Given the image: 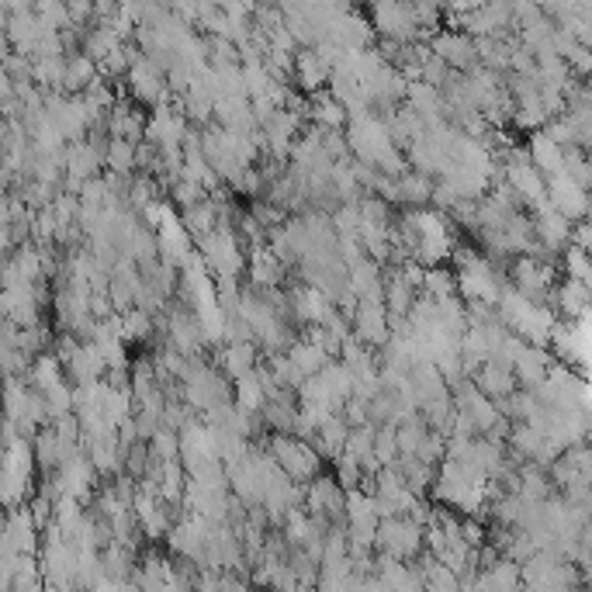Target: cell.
Returning a JSON list of instances; mask_svg holds the SVG:
<instances>
[{
  "label": "cell",
  "instance_id": "44dd1931",
  "mask_svg": "<svg viewBox=\"0 0 592 592\" xmlns=\"http://www.w3.org/2000/svg\"><path fill=\"white\" fill-rule=\"evenodd\" d=\"M232 402H236L239 409H246V412H264L267 388H264V381H260L257 371H250L246 378L232 381Z\"/></svg>",
  "mask_w": 592,
  "mask_h": 592
},
{
  "label": "cell",
  "instance_id": "5bb4252c",
  "mask_svg": "<svg viewBox=\"0 0 592 592\" xmlns=\"http://www.w3.org/2000/svg\"><path fill=\"white\" fill-rule=\"evenodd\" d=\"M527 153H530V160H534V167L541 170L544 177H554V174H561V170H565V146H561L558 139L547 136L544 129L530 132V139H527Z\"/></svg>",
  "mask_w": 592,
  "mask_h": 592
},
{
  "label": "cell",
  "instance_id": "cb8c5ba5",
  "mask_svg": "<svg viewBox=\"0 0 592 592\" xmlns=\"http://www.w3.org/2000/svg\"><path fill=\"white\" fill-rule=\"evenodd\" d=\"M149 451H153L156 461H177L181 457V430L174 426H160L149 440Z\"/></svg>",
  "mask_w": 592,
  "mask_h": 592
},
{
  "label": "cell",
  "instance_id": "2e32d148",
  "mask_svg": "<svg viewBox=\"0 0 592 592\" xmlns=\"http://www.w3.org/2000/svg\"><path fill=\"white\" fill-rule=\"evenodd\" d=\"M219 367L229 381L246 378L250 371H257V340H229L219 350Z\"/></svg>",
  "mask_w": 592,
  "mask_h": 592
},
{
  "label": "cell",
  "instance_id": "f1b7e54d",
  "mask_svg": "<svg viewBox=\"0 0 592 592\" xmlns=\"http://www.w3.org/2000/svg\"><path fill=\"white\" fill-rule=\"evenodd\" d=\"M589 284H592V281H589Z\"/></svg>",
  "mask_w": 592,
  "mask_h": 592
},
{
  "label": "cell",
  "instance_id": "603a6c76",
  "mask_svg": "<svg viewBox=\"0 0 592 592\" xmlns=\"http://www.w3.org/2000/svg\"><path fill=\"white\" fill-rule=\"evenodd\" d=\"M104 167L115 170V174H136V167H139V142L111 136L108 153H104Z\"/></svg>",
  "mask_w": 592,
  "mask_h": 592
},
{
  "label": "cell",
  "instance_id": "e0dca14e",
  "mask_svg": "<svg viewBox=\"0 0 592 592\" xmlns=\"http://www.w3.org/2000/svg\"><path fill=\"white\" fill-rule=\"evenodd\" d=\"M350 430H354V426H350V419L343 416V412H333V416H326L319 423V430H316V437H312V444L319 447L322 457L336 461V457L343 454V447H347Z\"/></svg>",
  "mask_w": 592,
  "mask_h": 592
},
{
  "label": "cell",
  "instance_id": "52a82bcc",
  "mask_svg": "<svg viewBox=\"0 0 592 592\" xmlns=\"http://www.w3.org/2000/svg\"><path fill=\"white\" fill-rule=\"evenodd\" d=\"M350 326H354L357 340L374 350H381L388 340H392V316H388L385 302H371V298H364V302L357 305L354 316H350Z\"/></svg>",
  "mask_w": 592,
  "mask_h": 592
},
{
  "label": "cell",
  "instance_id": "9c48e42d",
  "mask_svg": "<svg viewBox=\"0 0 592 592\" xmlns=\"http://www.w3.org/2000/svg\"><path fill=\"white\" fill-rule=\"evenodd\" d=\"M547 305L568 322H589L592 319V284L582 281V277L565 274V281L554 288V295Z\"/></svg>",
  "mask_w": 592,
  "mask_h": 592
},
{
  "label": "cell",
  "instance_id": "ba28073f",
  "mask_svg": "<svg viewBox=\"0 0 592 592\" xmlns=\"http://www.w3.org/2000/svg\"><path fill=\"white\" fill-rule=\"evenodd\" d=\"M534 232H537V253H565V246L575 236V222L565 219L554 205L534 208Z\"/></svg>",
  "mask_w": 592,
  "mask_h": 592
},
{
  "label": "cell",
  "instance_id": "d4e9b609",
  "mask_svg": "<svg viewBox=\"0 0 592 592\" xmlns=\"http://www.w3.org/2000/svg\"><path fill=\"white\" fill-rule=\"evenodd\" d=\"M423 291L430 298H447V295H457V271H444V267H426V277H423Z\"/></svg>",
  "mask_w": 592,
  "mask_h": 592
},
{
  "label": "cell",
  "instance_id": "ac0fdd59",
  "mask_svg": "<svg viewBox=\"0 0 592 592\" xmlns=\"http://www.w3.org/2000/svg\"><path fill=\"white\" fill-rule=\"evenodd\" d=\"M551 357H547V350L544 347H537V343H523V350L516 354V361H513V371H516V378H520V385L523 388H537L541 381L551 374Z\"/></svg>",
  "mask_w": 592,
  "mask_h": 592
},
{
  "label": "cell",
  "instance_id": "7a4b0ae2",
  "mask_svg": "<svg viewBox=\"0 0 592 592\" xmlns=\"http://www.w3.org/2000/svg\"><path fill=\"white\" fill-rule=\"evenodd\" d=\"M509 288H516L520 295H527L530 302H551L554 288H558V271H554V264L547 260V253H520V257L513 260V267H509Z\"/></svg>",
  "mask_w": 592,
  "mask_h": 592
},
{
  "label": "cell",
  "instance_id": "6da1fadb",
  "mask_svg": "<svg viewBox=\"0 0 592 592\" xmlns=\"http://www.w3.org/2000/svg\"><path fill=\"white\" fill-rule=\"evenodd\" d=\"M267 451L277 457V464H281L295 482L309 485L312 478L322 475V461H326V457L319 454V447L312 444V440L298 437V433H271V437H267Z\"/></svg>",
  "mask_w": 592,
  "mask_h": 592
},
{
  "label": "cell",
  "instance_id": "277c9868",
  "mask_svg": "<svg viewBox=\"0 0 592 592\" xmlns=\"http://www.w3.org/2000/svg\"><path fill=\"white\" fill-rule=\"evenodd\" d=\"M347 496L350 489L333 475H316L309 485H305V509H309L316 520L326 523H340L347 520Z\"/></svg>",
  "mask_w": 592,
  "mask_h": 592
},
{
  "label": "cell",
  "instance_id": "8992f818",
  "mask_svg": "<svg viewBox=\"0 0 592 592\" xmlns=\"http://www.w3.org/2000/svg\"><path fill=\"white\" fill-rule=\"evenodd\" d=\"M589 194H592L589 187H582L572 174H565V170L547 177V205H554L572 222H582L589 215Z\"/></svg>",
  "mask_w": 592,
  "mask_h": 592
},
{
  "label": "cell",
  "instance_id": "4316f807",
  "mask_svg": "<svg viewBox=\"0 0 592 592\" xmlns=\"http://www.w3.org/2000/svg\"><path fill=\"white\" fill-rule=\"evenodd\" d=\"M565 274L582 277V281H592V253L582 250L579 243H568L565 246Z\"/></svg>",
  "mask_w": 592,
  "mask_h": 592
},
{
  "label": "cell",
  "instance_id": "5b68a950",
  "mask_svg": "<svg viewBox=\"0 0 592 592\" xmlns=\"http://www.w3.org/2000/svg\"><path fill=\"white\" fill-rule=\"evenodd\" d=\"M371 21H374V32H378L381 39L416 42V35H423L416 25V18H412L409 0H374Z\"/></svg>",
  "mask_w": 592,
  "mask_h": 592
},
{
  "label": "cell",
  "instance_id": "8fae6325",
  "mask_svg": "<svg viewBox=\"0 0 592 592\" xmlns=\"http://www.w3.org/2000/svg\"><path fill=\"white\" fill-rule=\"evenodd\" d=\"M284 260L274 253L271 243H260V246H250V257H246V271H250V288H277V284L284 281Z\"/></svg>",
  "mask_w": 592,
  "mask_h": 592
},
{
  "label": "cell",
  "instance_id": "7402d4cb",
  "mask_svg": "<svg viewBox=\"0 0 592 592\" xmlns=\"http://www.w3.org/2000/svg\"><path fill=\"white\" fill-rule=\"evenodd\" d=\"M156 329H160V322H156V316L149 309H142V305H136V309L122 312V340L125 343H146L156 336Z\"/></svg>",
  "mask_w": 592,
  "mask_h": 592
},
{
  "label": "cell",
  "instance_id": "484cf974",
  "mask_svg": "<svg viewBox=\"0 0 592 592\" xmlns=\"http://www.w3.org/2000/svg\"><path fill=\"white\" fill-rule=\"evenodd\" d=\"M208 194H212V191H208L201 181H191V177H181V181L170 187V201H174V205H181V208L198 205V201H205Z\"/></svg>",
  "mask_w": 592,
  "mask_h": 592
},
{
  "label": "cell",
  "instance_id": "ffe728a7",
  "mask_svg": "<svg viewBox=\"0 0 592 592\" xmlns=\"http://www.w3.org/2000/svg\"><path fill=\"white\" fill-rule=\"evenodd\" d=\"M523 586V565L502 554L496 565H485L482 575H475V589H520Z\"/></svg>",
  "mask_w": 592,
  "mask_h": 592
},
{
  "label": "cell",
  "instance_id": "83f0119b",
  "mask_svg": "<svg viewBox=\"0 0 592 592\" xmlns=\"http://www.w3.org/2000/svg\"><path fill=\"white\" fill-rule=\"evenodd\" d=\"M586 219H592V194H589V215H586Z\"/></svg>",
  "mask_w": 592,
  "mask_h": 592
},
{
  "label": "cell",
  "instance_id": "30bf717a",
  "mask_svg": "<svg viewBox=\"0 0 592 592\" xmlns=\"http://www.w3.org/2000/svg\"><path fill=\"white\" fill-rule=\"evenodd\" d=\"M430 49L457 73H471L475 66H482V59H478V39L468 32H437L430 39Z\"/></svg>",
  "mask_w": 592,
  "mask_h": 592
},
{
  "label": "cell",
  "instance_id": "3957f363",
  "mask_svg": "<svg viewBox=\"0 0 592 592\" xmlns=\"http://www.w3.org/2000/svg\"><path fill=\"white\" fill-rule=\"evenodd\" d=\"M426 547V527L416 523L412 516H381L378 527V541H374V551L392 554V558L412 561L419 551Z\"/></svg>",
  "mask_w": 592,
  "mask_h": 592
},
{
  "label": "cell",
  "instance_id": "4fadbf2b",
  "mask_svg": "<svg viewBox=\"0 0 592 592\" xmlns=\"http://www.w3.org/2000/svg\"><path fill=\"white\" fill-rule=\"evenodd\" d=\"M329 77H333V66H329L316 49H312V46L298 49V56H295V80H298V87H302L305 94L326 91Z\"/></svg>",
  "mask_w": 592,
  "mask_h": 592
},
{
  "label": "cell",
  "instance_id": "9a60e30c",
  "mask_svg": "<svg viewBox=\"0 0 592 592\" xmlns=\"http://www.w3.org/2000/svg\"><path fill=\"white\" fill-rule=\"evenodd\" d=\"M309 122L319 129H347L350 108L333 91H316L309 94Z\"/></svg>",
  "mask_w": 592,
  "mask_h": 592
},
{
  "label": "cell",
  "instance_id": "d6986e66",
  "mask_svg": "<svg viewBox=\"0 0 592 592\" xmlns=\"http://www.w3.org/2000/svg\"><path fill=\"white\" fill-rule=\"evenodd\" d=\"M399 181V194H395V205H406V208H426L433 205V181L430 174H423V170H406L402 177H395Z\"/></svg>",
  "mask_w": 592,
  "mask_h": 592
},
{
  "label": "cell",
  "instance_id": "7c38bea8",
  "mask_svg": "<svg viewBox=\"0 0 592 592\" xmlns=\"http://www.w3.org/2000/svg\"><path fill=\"white\" fill-rule=\"evenodd\" d=\"M471 381H475L478 388H482L489 399H506V395H513L516 388H520V378H516L513 364L499 361V357H489L482 367H478L475 374H471Z\"/></svg>",
  "mask_w": 592,
  "mask_h": 592
}]
</instances>
